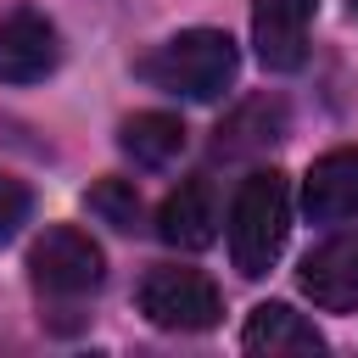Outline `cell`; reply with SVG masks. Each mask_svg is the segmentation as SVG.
I'll list each match as a JSON object with an SVG mask.
<instances>
[{"mask_svg":"<svg viewBox=\"0 0 358 358\" xmlns=\"http://www.w3.org/2000/svg\"><path fill=\"white\" fill-rule=\"evenodd\" d=\"M319 0H252V45L274 73H296L308 56V22Z\"/></svg>","mask_w":358,"mask_h":358,"instance_id":"obj_7","label":"cell"},{"mask_svg":"<svg viewBox=\"0 0 358 358\" xmlns=\"http://www.w3.org/2000/svg\"><path fill=\"white\" fill-rule=\"evenodd\" d=\"M285 101L280 95H252L246 106H235L224 123H218V140H213V151L218 157H241V151H263V145H274V140H285Z\"/></svg>","mask_w":358,"mask_h":358,"instance_id":"obj_11","label":"cell"},{"mask_svg":"<svg viewBox=\"0 0 358 358\" xmlns=\"http://www.w3.org/2000/svg\"><path fill=\"white\" fill-rule=\"evenodd\" d=\"M241 347L257 352V358H280V352H324V336L285 302H257L246 330H241Z\"/></svg>","mask_w":358,"mask_h":358,"instance_id":"obj_10","label":"cell"},{"mask_svg":"<svg viewBox=\"0 0 358 358\" xmlns=\"http://www.w3.org/2000/svg\"><path fill=\"white\" fill-rule=\"evenodd\" d=\"M291 235V179L280 168H257L241 179L229 207V257L246 280H263Z\"/></svg>","mask_w":358,"mask_h":358,"instance_id":"obj_1","label":"cell"},{"mask_svg":"<svg viewBox=\"0 0 358 358\" xmlns=\"http://www.w3.org/2000/svg\"><path fill=\"white\" fill-rule=\"evenodd\" d=\"M296 285L313 296V308H324V313H352V308H358V229L319 241V246L302 257Z\"/></svg>","mask_w":358,"mask_h":358,"instance_id":"obj_6","label":"cell"},{"mask_svg":"<svg viewBox=\"0 0 358 358\" xmlns=\"http://www.w3.org/2000/svg\"><path fill=\"white\" fill-rule=\"evenodd\" d=\"M157 235L179 252H201L218 235V196L213 179H179L157 207Z\"/></svg>","mask_w":358,"mask_h":358,"instance_id":"obj_9","label":"cell"},{"mask_svg":"<svg viewBox=\"0 0 358 358\" xmlns=\"http://www.w3.org/2000/svg\"><path fill=\"white\" fill-rule=\"evenodd\" d=\"M84 207H90L95 218H106L112 229H134V224H140V190H134L129 179H95V185L84 190Z\"/></svg>","mask_w":358,"mask_h":358,"instance_id":"obj_13","label":"cell"},{"mask_svg":"<svg viewBox=\"0 0 358 358\" xmlns=\"http://www.w3.org/2000/svg\"><path fill=\"white\" fill-rule=\"evenodd\" d=\"M352 11H358V0H352Z\"/></svg>","mask_w":358,"mask_h":358,"instance_id":"obj_15","label":"cell"},{"mask_svg":"<svg viewBox=\"0 0 358 358\" xmlns=\"http://www.w3.org/2000/svg\"><path fill=\"white\" fill-rule=\"evenodd\" d=\"M145 84L168 90V95H185V101H218L235 73H241V50L224 28H185L173 34L168 45H157L140 67H134Z\"/></svg>","mask_w":358,"mask_h":358,"instance_id":"obj_2","label":"cell"},{"mask_svg":"<svg viewBox=\"0 0 358 358\" xmlns=\"http://www.w3.org/2000/svg\"><path fill=\"white\" fill-rule=\"evenodd\" d=\"M302 213L313 224L358 218V145H336L313 157V168L302 173Z\"/></svg>","mask_w":358,"mask_h":358,"instance_id":"obj_8","label":"cell"},{"mask_svg":"<svg viewBox=\"0 0 358 358\" xmlns=\"http://www.w3.org/2000/svg\"><path fill=\"white\" fill-rule=\"evenodd\" d=\"M62 45H56V22L34 6L0 17V84H39L45 73H56Z\"/></svg>","mask_w":358,"mask_h":358,"instance_id":"obj_5","label":"cell"},{"mask_svg":"<svg viewBox=\"0 0 358 358\" xmlns=\"http://www.w3.org/2000/svg\"><path fill=\"white\" fill-rule=\"evenodd\" d=\"M28 207H34L28 185H22V179H11V173H0V246L28 224Z\"/></svg>","mask_w":358,"mask_h":358,"instance_id":"obj_14","label":"cell"},{"mask_svg":"<svg viewBox=\"0 0 358 358\" xmlns=\"http://www.w3.org/2000/svg\"><path fill=\"white\" fill-rule=\"evenodd\" d=\"M117 145L140 162V168H168L179 151H185V123L173 112H134L123 129H117Z\"/></svg>","mask_w":358,"mask_h":358,"instance_id":"obj_12","label":"cell"},{"mask_svg":"<svg viewBox=\"0 0 358 358\" xmlns=\"http://www.w3.org/2000/svg\"><path fill=\"white\" fill-rule=\"evenodd\" d=\"M28 280H34V291H39L45 302H84V296L101 291L106 257H101V246H95L84 229L50 224V229L28 246Z\"/></svg>","mask_w":358,"mask_h":358,"instance_id":"obj_3","label":"cell"},{"mask_svg":"<svg viewBox=\"0 0 358 358\" xmlns=\"http://www.w3.org/2000/svg\"><path fill=\"white\" fill-rule=\"evenodd\" d=\"M140 313L157 324V330H179V336H196V330H213L224 302H218V285L196 268H179V263H162L140 280Z\"/></svg>","mask_w":358,"mask_h":358,"instance_id":"obj_4","label":"cell"}]
</instances>
